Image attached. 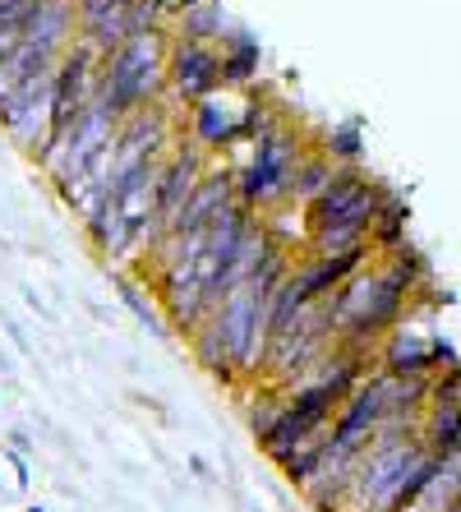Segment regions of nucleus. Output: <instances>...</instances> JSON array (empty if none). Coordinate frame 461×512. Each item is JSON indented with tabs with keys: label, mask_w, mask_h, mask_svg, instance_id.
Listing matches in <instances>:
<instances>
[{
	"label": "nucleus",
	"mask_w": 461,
	"mask_h": 512,
	"mask_svg": "<svg viewBox=\"0 0 461 512\" xmlns=\"http://www.w3.org/2000/svg\"><path fill=\"white\" fill-rule=\"evenodd\" d=\"M388 194V185L374 180L365 167H337L319 199L305 203V254H337L365 245Z\"/></svg>",
	"instance_id": "obj_1"
},
{
	"label": "nucleus",
	"mask_w": 461,
	"mask_h": 512,
	"mask_svg": "<svg viewBox=\"0 0 461 512\" xmlns=\"http://www.w3.org/2000/svg\"><path fill=\"white\" fill-rule=\"evenodd\" d=\"M166 47H171V24L153 28V33H134L111 56H102L97 93L107 97L116 116H130V111L166 97Z\"/></svg>",
	"instance_id": "obj_2"
},
{
	"label": "nucleus",
	"mask_w": 461,
	"mask_h": 512,
	"mask_svg": "<svg viewBox=\"0 0 461 512\" xmlns=\"http://www.w3.org/2000/svg\"><path fill=\"white\" fill-rule=\"evenodd\" d=\"M305 153H309V139L282 116L268 134H259L249 143V162L236 171V199L249 203L254 213L286 208V190H291V176H296Z\"/></svg>",
	"instance_id": "obj_3"
},
{
	"label": "nucleus",
	"mask_w": 461,
	"mask_h": 512,
	"mask_svg": "<svg viewBox=\"0 0 461 512\" xmlns=\"http://www.w3.org/2000/svg\"><path fill=\"white\" fill-rule=\"evenodd\" d=\"M208 328L226 342V356L236 365L240 383H254L263 374V356H268V333H263V323H268V291L249 282H236L217 300V310L208 314Z\"/></svg>",
	"instance_id": "obj_4"
},
{
	"label": "nucleus",
	"mask_w": 461,
	"mask_h": 512,
	"mask_svg": "<svg viewBox=\"0 0 461 512\" xmlns=\"http://www.w3.org/2000/svg\"><path fill=\"white\" fill-rule=\"evenodd\" d=\"M120 120H125V116H116V111L107 107V97H102V93L88 97V107L74 116V125L60 134V143H56V148H47V153H42V162H37V171L51 180V190L70 185V180L79 176V171L88 167V162H93V157L102 153L111 139H116Z\"/></svg>",
	"instance_id": "obj_5"
},
{
	"label": "nucleus",
	"mask_w": 461,
	"mask_h": 512,
	"mask_svg": "<svg viewBox=\"0 0 461 512\" xmlns=\"http://www.w3.org/2000/svg\"><path fill=\"white\" fill-rule=\"evenodd\" d=\"M222 88V56L213 42H180L171 37L166 47V97L171 102H199V97Z\"/></svg>",
	"instance_id": "obj_6"
},
{
	"label": "nucleus",
	"mask_w": 461,
	"mask_h": 512,
	"mask_svg": "<svg viewBox=\"0 0 461 512\" xmlns=\"http://www.w3.org/2000/svg\"><path fill=\"white\" fill-rule=\"evenodd\" d=\"M226 203H236V171L231 167H217V162H208V171H203L199 180H194V190H190V199L176 208V217L162 227V236L157 240H166V236H180V231H199V227H208L217 213H222ZM153 240V245H157ZM148 245V250H153Z\"/></svg>",
	"instance_id": "obj_7"
},
{
	"label": "nucleus",
	"mask_w": 461,
	"mask_h": 512,
	"mask_svg": "<svg viewBox=\"0 0 461 512\" xmlns=\"http://www.w3.org/2000/svg\"><path fill=\"white\" fill-rule=\"evenodd\" d=\"M236 130H240V107H231L226 88H217V93L190 102V139L199 143V148H208V153H226V148H236L240 143Z\"/></svg>",
	"instance_id": "obj_8"
},
{
	"label": "nucleus",
	"mask_w": 461,
	"mask_h": 512,
	"mask_svg": "<svg viewBox=\"0 0 461 512\" xmlns=\"http://www.w3.org/2000/svg\"><path fill=\"white\" fill-rule=\"evenodd\" d=\"M217 56H222V88H249L263 70L259 37L249 33V28H236V24H231V33L217 42Z\"/></svg>",
	"instance_id": "obj_9"
},
{
	"label": "nucleus",
	"mask_w": 461,
	"mask_h": 512,
	"mask_svg": "<svg viewBox=\"0 0 461 512\" xmlns=\"http://www.w3.org/2000/svg\"><path fill=\"white\" fill-rule=\"evenodd\" d=\"M319 429H328V425H314V420H305L300 411L282 406V416L272 420V429L259 439V448H263V457H268L272 466H286L309 439H314V434H319Z\"/></svg>",
	"instance_id": "obj_10"
},
{
	"label": "nucleus",
	"mask_w": 461,
	"mask_h": 512,
	"mask_svg": "<svg viewBox=\"0 0 461 512\" xmlns=\"http://www.w3.org/2000/svg\"><path fill=\"white\" fill-rule=\"evenodd\" d=\"M226 33H231V14L222 0H199L171 19V37H180V42H213L217 47Z\"/></svg>",
	"instance_id": "obj_11"
},
{
	"label": "nucleus",
	"mask_w": 461,
	"mask_h": 512,
	"mask_svg": "<svg viewBox=\"0 0 461 512\" xmlns=\"http://www.w3.org/2000/svg\"><path fill=\"white\" fill-rule=\"evenodd\" d=\"M406 240H411V203L388 194V203L379 208L374 227H369V245H374V254H392L402 250Z\"/></svg>",
	"instance_id": "obj_12"
},
{
	"label": "nucleus",
	"mask_w": 461,
	"mask_h": 512,
	"mask_svg": "<svg viewBox=\"0 0 461 512\" xmlns=\"http://www.w3.org/2000/svg\"><path fill=\"white\" fill-rule=\"evenodd\" d=\"M332 157L323 153V148H309L305 157H300V167H296V176H291V190H286V208L296 203V208H305L309 199H319L323 194V185L332 180Z\"/></svg>",
	"instance_id": "obj_13"
},
{
	"label": "nucleus",
	"mask_w": 461,
	"mask_h": 512,
	"mask_svg": "<svg viewBox=\"0 0 461 512\" xmlns=\"http://www.w3.org/2000/svg\"><path fill=\"white\" fill-rule=\"evenodd\" d=\"M282 406H286V388H277V383L268 379H254L249 383V397H245V425L254 439H263L272 429V420L282 416Z\"/></svg>",
	"instance_id": "obj_14"
},
{
	"label": "nucleus",
	"mask_w": 461,
	"mask_h": 512,
	"mask_svg": "<svg viewBox=\"0 0 461 512\" xmlns=\"http://www.w3.org/2000/svg\"><path fill=\"white\" fill-rule=\"evenodd\" d=\"M332 453H337V443H332V429H319V434H314V439H309L305 448H300V453L282 466V476L291 480L296 489H305L309 480H319V471L332 462Z\"/></svg>",
	"instance_id": "obj_15"
},
{
	"label": "nucleus",
	"mask_w": 461,
	"mask_h": 512,
	"mask_svg": "<svg viewBox=\"0 0 461 512\" xmlns=\"http://www.w3.org/2000/svg\"><path fill=\"white\" fill-rule=\"evenodd\" d=\"M323 153L332 157V167H360L365 162V125L360 120H337L323 130Z\"/></svg>",
	"instance_id": "obj_16"
},
{
	"label": "nucleus",
	"mask_w": 461,
	"mask_h": 512,
	"mask_svg": "<svg viewBox=\"0 0 461 512\" xmlns=\"http://www.w3.org/2000/svg\"><path fill=\"white\" fill-rule=\"evenodd\" d=\"M111 282H116L120 300H125V310H130L134 319H139V323H143V328H148V333H153V337H166V319L153 310V300L143 296V286H139V282H130V277H120V273L111 277Z\"/></svg>",
	"instance_id": "obj_17"
},
{
	"label": "nucleus",
	"mask_w": 461,
	"mask_h": 512,
	"mask_svg": "<svg viewBox=\"0 0 461 512\" xmlns=\"http://www.w3.org/2000/svg\"><path fill=\"white\" fill-rule=\"evenodd\" d=\"M190 471L194 476H203V480H213V466L203 462V457H190Z\"/></svg>",
	"instance_id": "obj_18"
},
{
	"label": "nucleus",
	"mask_w": 461,
	"mask_h": 512,
	"mask_svg": "<svg viewBox=\"0 0 461 512\" xmlns=\"http://www.w3.org/2000/svg\"><path fill=\"white\" fill-rule=\"evenodd\" d=\"M10 443H14V453H28V448H33V443H28V434H24V429H14V434H10Z\"/></svg>",
	"instance_id": "obj_19"
},
{
	"label": "nucleus",
	"mask_w": 461,
	"mask_h": 512,
	"mask_svg": "<svg viewBox=\"0 0 461 512\" xmlns=\"http://www.w3.org/2000/svg\"><path fill=\"white\" fill-rule=\"evenodd\" d=\"M190 5H199V0H171V19H176L180 10H190Z\"/></svg>",
	"instance_id": "obj_20"
},
{
	"label": "nucleus",
	"mask_w": 461,
	"mask_h": 512,
	"mask_svg": "<svg viewBox=\"0 0 461 512\" xmlns=\"http://www.w3.org/2000/svg\"><path fill=\"white\" fill-rule=\"evenodd\" d=\"M448 457H461V429H457V439H452V453Z\"/></svg>",
	"instance_id": "obj_21"
},
{
	"label": "nucleus",
	"mask_w": 461,
	"mask_h": 512,
	"mask_svg": "<svg viewBox=\"0 0 461 512\" xmlns=\"http://www.w3.org/2000/svg\"><path fill=\"white\" fill-rule=\"evenodd\" d=\"M402 512H434L429 503H411V508H402Z\"/></svg>",
	"instance_id": "obj_22"
},
{
	"label": "nucleus",
	"mask_w": 461,
	"mask_h": 512,
	"mask_svg": "<svg viewBox=\"0 0 461 512\" xmlns=\"http://www.w3.org/2000/svg\"><path fill=\"white\" fill-rule=\"evenodd\" d=\"M28 512H47V508H37V503H33V508H28Z\"/></svg>",
	"instance_id": "obj_23"
}]
</instances>
